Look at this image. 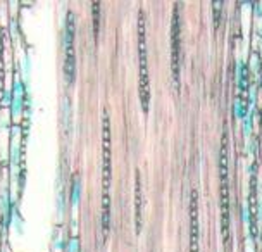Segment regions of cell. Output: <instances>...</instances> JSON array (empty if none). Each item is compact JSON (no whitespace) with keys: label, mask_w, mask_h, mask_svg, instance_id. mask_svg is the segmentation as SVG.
Returning a JSON list of instances; mask_svg holds the SVG:
<instances>
[{"label":"cell","mask_w":262,"mask_h":252,"mask_svg":"<svg viewBox=\"0 0 262 252\" xmlns=\"http://www.w3.org/2000/svg\"><path fill=\"white\" fill-rule=\"evenodd\" d=\"M196 192H191L190 199V218H191V237H190V252H199V206H196Z\"/></svg>","instance_id":"obj_5"},{"label":"cell","mask_w":262,"mask_h":252,"mask_svg":"<svg viewBox=\"0 0 262 252\" xmlns=\"http://www.w3.org/2000/svg\"><path fill=\"white\" fill-rule=\"evenodd\" d=\"M235 114H236V118H240V119H243L249 114V107L245 106V100H243L242 97H236L235 99Z\"/></svg>","instance_id":"obj_9"},{"label":"cell","mask_w":262,"mask_h":252,"mask_svg":"<svg viewBox=\"0 0 262 252\" xmlns=\"http://www.w3.org/2000/svg\"><path fill=\"white\" fill-rule=\"evenodd\" d=\"M242 216H243V221L249 223V219H250V216H249V207H247L245 204L242 206Z\"/></svg>","instance_id":"obj_13"},{"label":"cell","mask_w":262,"mask_h":252,"mask_svg":"<svg viewBox=\"0 0 262 252\" xmlns=\"http://www.w3.org/2000/svg\"><path fill=\"white\" fill-rule=\"evenodd\" d=\"M79 192H81V181H79L78 176H74V181H73V202H78V200H79Z\"/></svg>","instance_id":"obj_11"},{"label":"cell","mask_w":262,"mask_h":252,"mask_svg":"<svg viewBox=\"0 0 262 252\" xmlns=\"http://www.w3.org/2000/svg\"><path fill=\"white\" fill-rule=\"evenodd\" d=\"M138 52H140V99L142 107L147 113L150 102V83H148V64H147V31H145V14L140 11L138 16Z\"/></svg>","instance_id":"obj_1"},{"label":"cell","mask_w":262,"mask_h":252,"mask_svg":"<svg viewBox=\"0 0 262 252\" xmlns=\"http://www.w3.org/2000/svg\"><path fill=\"white\" fill-rule=\"evenodd\" d=\"M180 4L174 6V11H172V19H171V69H172V80H174V85L178 87V81H180V45H181V38H180Z\"/></svg>","instance_id":"obj_3"},{"label":"cell","mask_w":262,"mask_h":252,"mask_svg":"<svg viewBox=\"0 0 262 252\" xmlns=\"http://www.w3.org/2000/svg\"><path fill=\"white\" fill-rule=\"evenodd\" d=\"M236 81H238V87H240L242 90L247 87V66L242 59L236 60Z\"/></svg>","instance_id":"obj_7"},{"label":"cell","mask_w":262,"mask_h":252,"mask_svg":"<svg viewBox=\"0 0 262 252\" xmlns=\"http://www.w3.org/2000/svg\"><path fill=\"white\" fill-rule=\"evenodd\" d=\"M242 121H243V135H245V137H250L252 128H254V126H252V111H249V114H247Z\"/></svg>","instance_id":"obj_10"},{"label":"cell","mask_w":262,"mask_h":252,"mask_svg":"<svg viewBox=\"0 0 262 252\" xmlns=\"http://www.w3.org/2000/svg\"><path fill=\"white\" fill-rule=\"evenodd\" d=\"M64 50H66V60L64 69L68 81L74 80V68H76V57H74V14L69 11L66 17V31H64Z\"/></svg>","instance_id":"obj_2"},{"label":"cell","mask_w":262,"mask_h":252,"mask_svg":"<svg viewBox=\"0 0 262 252\" xmlns=\"http://www.w3.org/2000/svg\"><path fill=\"white\" fill-rule=\"evenodd\" d=\"M109 192H104V204H102V228H104V233H107V230H109Z\"/></svg>","instance_id":"obj_8"},{"label":"cell","mask_w":262,"mask_h":252,"mask_svg":"<svg viewBox=\"0 0 262 252\" xmlns=\"http://www.w3.org/2000/svg\"><path fill=\"white\" fill-rule=\"evenodd\" d=\"M221 7H223L221 2H214L212 4V9H216V12H214V14H216V17H214V23H216V25L219 23V9H221Z\"/></svg>","instance_id":"obj_12"},{"label":"cell","mask_w":262,"mask_h":252,"mask_svg":"<svg viewBox=\"0 0 262 252\" xmlns=\"http://www.w3.org/2000/svg\"><path fill=\"white\" fill-rule=\"evenodd\" d=\"M137 230L142 228V181H140V173H137Z\"/></svg>","instance_id":"obj_6"},{"label":"cell","mask_w":262,"mask_h":252,"mask_svg":"<svg viewBox=\"0 0 262 252\" xmlns=\"http://www.w3.org/2000/svg\"><path fill=\"white\" fill-rule=\"evenodd\" d=\"M102 157H104V164H102V171H104V192H109L111 186V123L109 114L104 111L102 116Z\"/></svg>","instance_id":"obj_4"}]
</instances>
